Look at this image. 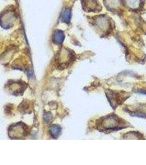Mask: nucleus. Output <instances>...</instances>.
Wrapping results in <instances>:
<instances>
[{
  "label": "nucleus",
  "mask_w": 146,
  "mask_h": 165,
  "mask_svg": "<svg viewBox=\"0 0 146 165\" xmlns=\"http://www.w3.org/2000/svg\"><path fill=\"white\" fill-rule=\"evenodd\" d=\"M50 133L53 137L56 138L60 135L61 133V128L58 125H52L50 128Z\"/></svg>",
  "instance_id": "nucleus-2"
},
{
  "label": "nucleus",
  "mask_w": 146,
  "mask_h": 165,
  "mask_svg": "<svg viewBox=\"0 0 146 165\" xmlns=\"http://www.w3.org/2000/svg\"><path fill=\"white\" fill-rule=\"evenodd\" d=\"M71 17V14H70V11L69 10H66L64 11L62 15L63 22L65 23H69Z\"/></svg>",
  "instance_id": "nucleus-3"
},
{
  "label": "nucleus",
  "mask_w": 146,
  "mask_h": 165,
  "mask_svg": "<svg viewBox=\"0 0 146 165\" xmlns=\"http://www.w3.org/2000/svg\"><path fill=\"white\" fill-rule=\"evenodd\" d=\"M64 39V33L61 30H56L53 37V40L55 44L60 45L62 43Z\"/></svg>",
  "instance_id": "nucleus-1"
},
{
  "label": "nucleus",
  "mask_w": 146,
  "mask_h": 165,
  "mask_svg": "<svg viewBox=\"0 0 146 165\" xmlns=\"http://www.w3.org/2000/svg\"><path fill=\"white\" fill-rule=\"evenodd\" d=\"M127 3H128V5L130 6H135V4L136 3H139V0H126Z\"/></svg>",
  "instance_id": "nucleus-4"
}]
</instances>
